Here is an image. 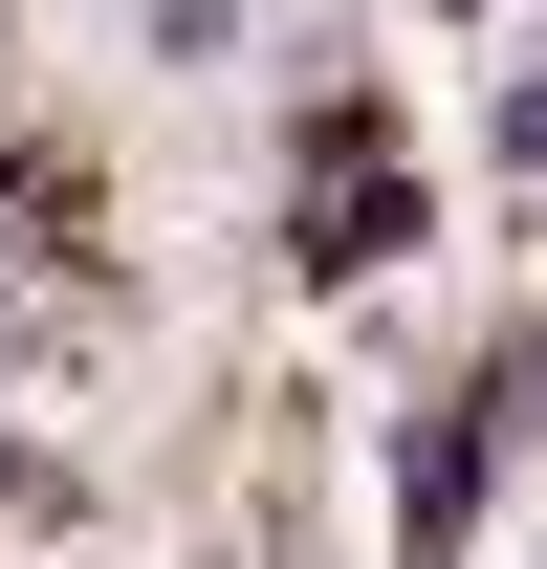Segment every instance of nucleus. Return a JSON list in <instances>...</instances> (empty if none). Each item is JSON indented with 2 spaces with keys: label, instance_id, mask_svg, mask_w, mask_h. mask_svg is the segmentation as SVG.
<instances>
[{
  "label": "nucleus",
  "instance_id": "obj_1",
  "mask_svg": "<svg viewBox=\"0 0 547 569\" xmlns=\"http://www.w3.org/2000/svg\"><path fill=\"white\" fill-rule=\"evenodd\" d=\"M504 153H526V176H547V88H504Z\"/></svg>",
  "mask_w": 547,
  "mask_h": 569
}]
</instances>
